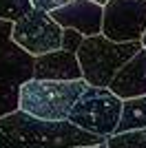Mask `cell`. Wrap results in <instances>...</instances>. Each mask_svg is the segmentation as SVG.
<instances>
[{
  "label": "cell",
  "mask_w": 146,
  "mask_h": 148,
  "mask_svg": "<svg viewBox=\"0 0 146 148\" xmlns=\"http://www.w3.org/2000/svg\"><path fill=\"white\" fill-rule=\"evenodd\" d=\"M104 142L71 122H42L24 111L0 117V148H91Z\"/></svg>",
  "instance_id": "cell-1"
},
{
  "label": "cell",
  "mask_w": 146,
  "mask_h": 148,
  "mask_svg": "<svg viewBox=\"0 0 146 148\" xmlns=\"http://www.w3.org/2000/svg\"><path fill=\"white\" fill-rule=\"evenodd\" d=\"M86 86L89 84L84 80H29L20 86V111L42 122H69L73 106L86 91Z\"/></svg>",
  "instance_id": "cell-2"
},
{
  "label": "cell",
  "mask_w": 146,
  "mask_h": 148,
  "mask_svg": "<svg viewBox=\"0 0 146 148\" xmlns=\"http://www.w3.org/2000/svg\"><path fill=\"white\" fill-rule=\"evenodd\" d=\"M144 49L142 42L120 44L109 40L106 36L86 38L78 51V60L82 66V77L89 86L109 88L113 77L120 73V69L126 64L135 53Z\"/></svg>",
  "instance_id": "cell-3"
},
{
  "label": "cell",
  "mask_w": 146,
  "mask_h": 148,
  "mask_svg": "<svg viewBox=\"0 0 146 148\" xmlns=\"http://www.w3.org/2000/svg\"><path fill=\"white\" fill-rule=\"evenodd\" d=\"M122 108H124V99H120L111 88L86 86V91L73 106L69 122L89 135L109 139L117 133Z\"/></svg>",
  "instance_id": "cell-4"
},
{
  "label": "cell",
  "mask_w": 146,
  "mask_h": 148,
  "mask_svg": "<svg viewBox=\"0 0 146 148\" xmlns=\"http://www.w3.org/2000/svg\"><path fill=\"white\" fill-rule=\"evenodd\" d=\"M62 36H64V29L51 18V13L38 11V9H31L24 18L13 22L11 33L13 42L33 58L62 49Z\"/></svg>",
  "instance_id": "cell-5"
},
{
  "label": "cell",
  "mask_w": 146,
  "mask_h": 148,
  "mask_svg": "<svg viewBox=\"0 0 146 148\" xmlns=\"http://www.w3.org/2000/svg\"><path fill=\"white\" fill-rule=\"evenodd\" d=\"M102 36L113 42H142L146 36V0H111L104 7Z\"/></svg>",
  "instance_id": "cell-6"
},
{
  "label": "cell",
  "mask_w": 146,
  "mask_h": 148,
  "mask_svg": "<svg viewBox=\"0 0 146 148\" xmlns=\"http://www.w3.org/2000/svg\"><path fill=\"white\" fill-rule=\"evenodd\" d=\"M13 22L0 20V82L22 86L29 80H33L36 71V58L29 56L24 49H20L13 42Z\"/></svg>",
  "instance_id": "cell-7"
},
{
  "label": "cell",
  "mask_w": 146,
  "mask_h": 148,
  "mask_svg": "<svg viewBox=\"0 0 146 148\" xmlns=\"http://www.w3.org/2000/svg\"><path fill=\"white\" fill-rule=\"evenodd\" d=\"M51 18L62 27V29L80 31L84 38L102 36L104 27V7L95 5L93 0H73L67 7L55 9Z\"/></svg>",
  "instance_id": "cell-8"
},
{
  "label": "cell",
  "mask_w": 146,
  "mask_h": 148,
  "mask_svg": "<svg viewBox=\"0 0 146 148\" xmlns=\"http://www.w3.org/2000/svg\"><path fill=\"white\" fill-rule=\"evenodd\" d=\"M33 80H53V82H78L82 77V66H80L78 53L58 49L51 53L36 58V71Z\"/></svg>",
  "instance_id": "cell-9"
},
{
  "label": "cell",
  "mask_w": 146,
  "mask_h": 148,
  "mask_svg": "<svg viewBox=\"0 0 146 148\" xmlns=\"http://www.w3.org/2000/svg\"><path fill=\"white\" fill-rule=\"evenodd\" d=\"M109 88L124 102L135 97H146V49L135 53L120 69V73L113 77Z\"/></svg>",
  "instance_id": "cell-10"
},
{
  "label": "cell",
  "mask_w": 146,
  "mask_h": 148,
  "mask_svg": "<svg viewBox=\"0 0 146 148\" xmlns=\"http://www.w3.org/2000/svg\"><path fill=\"white\" fill-rule=\"evenodd\" d=\"M146 128V97L126 99L122 108V119L117 126V133H131V130H144Z\"/></svg>",
  "instance_id": "cell-11"
},
{
  "label": "cell",
  "mask_w": 146,
  "mask_h": 148,
  "mask_svg": "<svg viewBox=\"0 0 146 148\" xmlns=\"http://www.w3.org/2000/svg\"><path fill=\"white\" fill-rule=\"evenodd\" d=\"M106 148H146V128L109 137L106 139Z\"/></svg>",
  "instance_id": "cell-12"
},
{
  "label": "cell",
  "mask_w": 146,
  "mask_h": 148,
  "mask_svg": "<svg viewBox=\"0 0 146 148\" xmlns=\"http://www.w3.org/2000/svg\"><path fill=\"white\" fill-rule=\"evenodd\" d=\"M33 9L31 0H0V20L18 22Z\"/></svg>",
  "instance_id": "cell-13"
},
{
  "label": "cell",
  "mask_w": 146,
  "mask_h": 148,
  "mask_svg": "<svg viewBox=\"0 0 146 148\" xmlns=\"http://www.w3.org/2000/svg\"><path fill=\"white\" fill-rule=\"evenodd\" d=\"M20 111V88L0 82V117Z\"/></svg>",
  "instance_id": "cell-14"
},
{
  "label": "cell",
  "mask_w": 146,
  "mask_h": 148,
  "mask_svg": "<svg viewBox=\"0 0 146 148\" xmlns=\"http://www.w3.org/2000/svg\"><path fill=\"white\" fill-rule=\"evenodd\" d=\"M84 40H86V38L82 36L80 31L64 29V36H62V49H64V51H71V53H78Z\"/></svg>",
  "instance_id": "cell-15"
},
{
  "label": "cell",
  "mask_w": 146,
  "mask_h": 148,
  "mask_svg": "<svg viewBox=\"0 0 146 148\" xmlns=\"http://www.w3.org/2000/svg\"><path fill=\"white\" fill-rule=\"evenodd\" d=\"M69 2H73V0H31L33 9H38V11H47V13H53L55 9L67 7Z\"/></svg>",
  "instance_id": "cell-16"
},
{
  "label": "cell",
  "mask_w": 146,
  "mask_h": 148,
  "mask_svg": "<svg viewBox=\"0 0 146 148\" xmlns=\"http://www.w3.org/2000/svg\"><path fill=\"white\" fill-rule=\"evenodd\" d=\"M93 2H95V5H100V7H106L111 0H93Z\"/></svg>",
  "instance_id": "cell-17"
},
{
  "label": "cell",
  "mask_w": 146,
  "mask_h": 148,
  "mask_svg": "<svg viewBox=\"0 0 146 148\" xmlns=\"http://www.w3.org/2000/svg\"><path fill=\"white\" fill-rule=\"evenodd\" d=\"M91 148H106V142H104V144H100V146H91Z\"/></svg>",
  "instance_id": "cell-18"
},
{
  "label": "cell",
  "mask_w": 146,
  "mask_h": 148,
  "mask_svg": "<svg viewBox=\"0 0 146 148\" xmlns=\"http://www.w3.org/2000/svg\"><path fill=\"white\" fill-rule=\"evenodd\" d=\"M142 44H144V49H146V36H144V40H142Z\"/></svg>",
  "instance_id": "cell-19"
}]
</instances>
